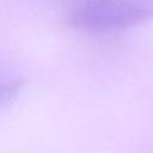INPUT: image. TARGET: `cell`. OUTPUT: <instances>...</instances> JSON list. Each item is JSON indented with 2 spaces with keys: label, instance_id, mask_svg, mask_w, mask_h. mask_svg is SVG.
I'll use <instances>...</instances> for the list:
<instances>
[{
  "label": "cell",
  "instance_id": "6da1fadb",
  "mask_svg": "<svg viewBox=\"0 0 153 153\" xmlns=\"http://www.w3.org/2000/svg\"><path fill=\"white\" fill-rule=\"evenodd\" d=\"M153 8L129 0H86L66 17V24L81 32L123 31L148 22Z\"/></svg>",
  "mask_w": 153,
  "mask_h": 153
},
{
  "label": "cell",
  "instance_id": "7a4b0ae2",
  "mask_svg": "<svg viewBox=\"0 0 153 153\" xmlns=\"http://www.w3.org/2000/svg\"><path fill=\"white\" fill-rule=\"evenodd\" d=\"M25 80L22 76H14L0 81V106L14 100L23 91Z\"/></svg>",
  "mask_w": 153,
  "mask_h": 153
}]
</instances>
